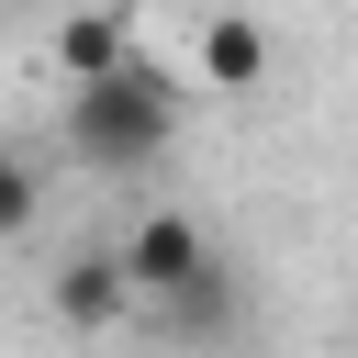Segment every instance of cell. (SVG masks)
I'll return each instance as SVG.
<instances>
[{
	"mask_svg": "<svg viewBox=\"0 0 358 358\" xmlns=\"http://www.w3.org/2000/svg\"><path fill=\"white\" fill-rule=\"evenodd\" d=\"M179 145V78L168 67H112V78H67V157L101 179H134Z\"/></svg>",
	"mask_w": 358,
	"mask_h": 358,
	"instance_id": "1",
	"label": "cell"
},
{
	"mask_svg": "<svg viewBox=\"0 0 358 358\" xmlns=\"http://www.w3.org/2000/svg\"><path fill=\"white\" fill-rule=\"evenodd\" d=\"M123 268H134V291H145V302H179V291H190L201 268H224V257H213V235H201L179 201H157V213L123 235Z\"/></svg>",
	"mask_w": 358,
	"mask_h": 358,
	"instance_id": "2",
	"label": "cell"
},
{
	"mask_svg": "<svg viewBox=\"0 0 358 358\" xmlns=\"http://www.w3.org/2000/svg\"><path fill=\"white\" fill-rule=\"evenodd\" d=\"M145 291H134V268H123V246H78L67 268H56V313L67 324H123Z\"/></svg>",
	"mask_w": 358,
	"mask_h": 358,
	"instance_id": "3",
	"label": "cell"
},
{
	"mask_svg": "<svg viewBox=\"0 0 358 358\" xmlns=\"http://www.w3.org/2000/svg\"><path fill=\"white\" fill-rule=\"evenodd\" d=\"M268 78V34L246 11H213L201 22V90H257Z\"/></svg>",
	"mask_w": 358,
	"mask_h": 358,
	"instance_id": "4",
	"label": "cell"
},
{
	"mask_svg": "<svg viewBox=\"0 0 358 358\" xmlns=\"http://www.w3.org/2000/svg\"><path fill=\"white\" fill-rule=\"evenodd\" d=\"M56 67H67V78L134 67V56H123V11H67V22H56Z\"/></svg>",
	"mask_w": 358,
	"mask_h": 358,
	"instance_id": "5",
	"label": "cell"
},
{
	"mask_svg": "<svg viewBox=\"0 0 358 358\" xmlns=\"http://www.w3.org/2000/svg\"><path fill=\"white\" fill-rule=\"evenodd\" d=\"M157 313H168V336H224V324H235V280L201 268V280H190L179 302H157Z\"/></svg>",
	"mask_w": 358,
	"mask_h": 358,
	"instance_id": "6",
	"label": "cell"
},
{
	"mask_svg": "<svg viewBox=\"0 0 358 358\" xmlns=\"http://www.w3.org/2000/svg\"><path fill=\"white\" fill-rule=\"evenodd\" d=\"M0 224H11V235H34V168H11V179H0Z\"/></svg>",
	"mask_w": 358,
	"mask_h": 358,
	"instance_id": "7",
	"label": "cell"
}]
</instances>
